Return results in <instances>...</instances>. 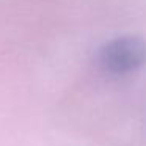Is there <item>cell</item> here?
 Listing matches in <instances>:
<instances>
[{"instance_id": "1", "label": "cell", "mask_w": 146, "mask_h": 146, "mask_svg": "<svg viewBox=\"0 0 146 146\" xmlns=\"http://www.w3.org/2000/svg\"><path fill=\"white\" fill-rule=\"evenodd\" d=\"M98 64L116 77L137 72L146 64V41L135 35L118 36L99 49Z\"/></svg>"}]
</instances>
